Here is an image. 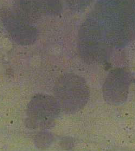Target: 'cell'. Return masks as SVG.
<instances>
[{
	"instance_id": "obj_1",
	"label": "cell",
	"mask_w": 135,
	"mask_h": 151,
	"mask_svg": "<svg viewBox=\"0 0 135 151\" xmlns=\"http://www.w3.org/2000/svg\"><path fill=\"white\" fill-rule=\"evenodd\" d=\"M54 94L61 110L73 114L86 105L90 97V89L81 76L74 73H66L56 81Z\"/></svg>"
},
{
	"instance_id": "obj_3",
	"label": "cell",
	"mask_w": 135,
	"mask_h": 151,
	"mask_svg": "<svg viewBox=\"0 0 135 151\" xmlns=\"http://www.w3.org/2000/svg\"><path fill=\"white\" fill-rule=\"evenodd\" d=\"M0 19L8 35L17 44L28 46L36 41L38 32L36 27L15 9L4 8L1 11Z\"/></svg>"
},
{
	"instance_id": "obj_4",
	"label": "cell",
	"mask_w": 135,
	"mask_h": 151,
	"mask_svg": "<svg viewBox=\"0 0 135 151\" xmlns=\"http://www.w3.org/2000/svg\"><path fill=\"white\" fill-rule=\"evenodd\" d=\"M131 76L126 69L119 68L109 73L103 86L104 100L110 105H122L126 100Z\"/></svg>"
},
{
	"instance_id": "obj_2",
	"label": "cell",
	"mask_w": 135,
	"mask_h": 151,
	"mask_svg": "<svg viewBox=\"0 0 135 151\" xmlns=\"http://www.w3.org/2000/svg\"><path fill=\"white\" fill-rule=\"evenodd\" d=\"M60 111L54 96L46 94L35 95L27 106V125L33 129L49 128L58 118Z\"/></svg>"
},
{
	"instance_id": "obj_5",
	"label": "cell",
	"mask_w": 135,
	"mask_h": 151,
	"mask_svg": "<svg viewBox=\"0 0 135 151\" xmlns=\"http://www.w3.org/2000/svg\"><path fill=\"white\" fill-rule=\"evenodd\" d=\"M56 5V0H16L15 10L31 21L52 13Z\"/></svg>"
}]
</instances>
